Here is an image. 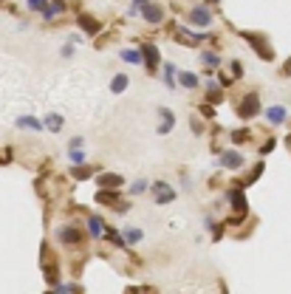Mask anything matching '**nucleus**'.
Wrapping results in <instances>:
<instances>
[{
  "instance_id": "nucleus-9",
  "label": "nucleus",
  "mask_w": 291,
  "mask_h": 294,
  "mask_svg": "<svg viewBox=\"0 0 291 294\" xmlns=\"http://www.w3.org/2000/svg\"><path fill=\"white\" fill-rule=\"evenodd\" d=\"M263 116H266V122L272 125V128H280V125L288 122V110H285L283 105H269V108L263 110Z\"/></svg>"
},
{
  "instance_id": "nucleus-36",
  "label": "nucleus",
  "mask_w": 291,
  "mask_h": 294,
  "mask_svg": "<svg viewBox=\"0 0 291 294\" xmlns=\"http://www.w3.org/2000/svg\"><path fill=\"white\" fill-rule=\"evenodd\" d=\"M62 57H65V60H71V57H74V45H71V43H68L65 48H62Z\"/></svg>"
},
{
  "instance_id": "nucleus-31",
  "label": "nucleus",
  "mask_w": 291,
  "mask_h": 294,
  "mask_svg": "<svg viewBox=\"0 0 291 294\" xmlns=\"http://www.w3.org/2000/svg\"><path fill=\"white\" fill-rule=\"evenodd\" d=\"M260 173H263V164H255V167H252V173H249V176H246V184H252V181H255L257 176H260Z\"/></svg>"
},
{
  "instance_id": "nucleus-23",
  "label": "nucleus",
  "mask_w": 291,
  "mask_h": 294,
  "mask_svg": "<svg viewBox=\"0 0 291 294\" xmlns=\"http://www.w3.org/2000/svg\"><path fill=\"white\" fill-rule=\"evenodd\" d=\"M105 235H108V243H110V246H119V249H128V246H125V238H122V232H116V229L105 227L102 238H105Z\"/></svg>"
},
{
  "instance_id": "nucleus-38",
  "label": "nucleus",
  "mask_w": 291,
  "mask_h": 294,
  "mask_svg": "<svg viewBox=\"0 0 291 294\" xmlns=\"http://www.w3.org/2000/svg\"><path fill=\"white\" fill-rule=\"evenodd\" d=\"M272 147H274V139H269V141H266V144H263V147H260V153H269V150H272Z\"/></svg>"
},
{
  "instance_id": "nucleus-6",
  "label": "nucleus",
  "mask_w": 291,
  "mask_h": 294,
  "mask_svg": "<svg viewBox=\"0 0 291 294\" xmlns=\"http://www.w3.org/2000/svg\"><path fill=\"white\" fill-rule=\"evenodd\" d=\"M139 14L144 17V23H150V26H158V23H164V17H167V12H164L158 3H153V0H147L144 6H139Z\"/></svg>"
},
{
  "instance_id": "nucleus-1",
  "label": "nucleus",
  "mask_w": 291,
  "mask_h": 294,
  "mask_svg": "<svg viewBox=\"0 0 291 294\" xmlns=\"http://www.w3.org/2000/svg\"><path fill=\"white\" fill-rule=\"evenodd\" d=\"M57 240H60L62 246H79L85 240V232H82L77 224H62V227H57Z\"/></svg>"
},
{
  "instance_id": "nucleus-17",
  "label": "nucleus",
  "mask_w": 291,
  "mask_h": 294,
  "mask_svg": "<svg viewBox=\"0 0 291 294\" xmlns=\"http://www.w3.org/2000/svg\"><path fill=\"white\" fill-rule=\"evenodd\" d=\"M176 82H178V85H181V88H187V91H195V88H198V77H195V74L192 71H178V77H176Z\"/></svg>"
},
{
  "instance_id": "nucleus-30",
  "label": "nucleus",
  "mask_w": 291,
  "mask_h": 294,
  "mask_svg": "<svg viewBox=\"0 0 291 294\" xmlns=\"http://www.w3.org/2000/svg\"><path fill=\"white\" fill-rule=\"evenodd\" d=\"M246 139H249V130H232V141L235 144H243Z\"/></svg>"
},
{
  "instance_id": "nucleus-33",
  "label": "nucleus",
  "mask_w": 291,
  "mask_h": 294,
  "mask_svg": "<svg viewBox=\"0 0 291 294\" xmlns=\"http://www.w3.org/2000/svg\"><path fill=\"white\" fill-rule=\"evenodd\" d=\"M189 128H192V133H198V136L204 133V125H201V122H198V119H195V116L189 119Z\"/></svg>"
},
{
  "instance_id": "nucleus-35",
  "label": "nucleus",
  "mask_w": 291,
  "mask_h": 294,
  "mask_svg": "<svg viewBox=\"0 0 291 294\" xmlns=\"http://www.w3.org/2000/svg\"><path fill=\"white\" fill-rule=\"evenodd\" d=\"M201 113H204V116H212L215 108H212V105H201Z\"/></svg>"
},
{
  "instance_id": "nucleus-14",
  "label": "nucleus",
  "mask_w": 291,
  "mask_h": 294,
  "mask_svg": "<svg viewBox=\"0 0 291 294\" xmlns=\"http://www.w3.org/2000/svg\"><path fill=\"white\" fill-rule=\"evenodd\" d=\"M62 12H65V3H62V0H51V3H45V9L40 12V17H43L45 23H51V20H54L57 14H62Z\"/></svg>"
},
{
  "instance_id": "nucleus-11",
  "label": "nucleus",
  "mask_w": 291,
  "mask_h": 294,
  "mask_svg": "<svg viewBox=\"0 0 291 294\" xmlns=\"http://www.w3.org/2000/svg\"><path fill=\"white\" fill-rule=\"evenodd\" d=\"M85 224H88V238H93V240H99L102 238V232H105V220H102V215H88L85 218Z\"/></svg>"
},
{
  "instance_id": "nucleus-16",
  "label": "nucleus",
  "mask_w": 291,
  "mask_h": 294,
  "mask_svg": "<svg viewBox=\"0 0 291 294\" xmlns=\"http://www.w3.org/2000/svg\"><path fill=\"white\" fill-rule=\"evenodd\" d=\"M14 125H17L20 130H43V119H37V116H17L14 119Z\"/></svg>"
},
{
  "instance_id": "nucleus-22",
  "label": "nucleus",
  "mask_w": 291,
  "mask_h": 294,
  "mask_svg": "<svg viewBox=\"0 0 291 294\" xmlns=\"http://www.w3.org/2000/svg\"><path fill=\"white\" fill-rule=\"evenodd\" d=\"M206 93H209L206 102H212V105H218L221 99H224V91L218 88V80H206Z\"/></svg>"
},
{
  "instance_id": "nucleus-20",
  "label": "nucleus",
  "mask_w": 291,
  "mask_h": 294,
  "mask_svg": "<svg viewBox=\"0 0 291 294\" xmlns=\"http://www.w3.org/2000/svg\"><path fill=\"white\" fill-rule=\"evenodd\" d=\"M161 74H164V85H167V88H176V85H178V82H176L178 68L173 65V62H164V65H161Z\"/></svg>"
},
{
  "instance_id": "nucleus-13",
  "label": "nucleus",
  "mask_w": 291,
  "mask_h": 294,
  "mask_svg": "<svg viewBox=\"0 0 291 294\" xmlns=\"http://www.w3.org/2000/svg\"><path fill=\"white\" fill-rule=\"evenodd\" d=\"M96 181H99V187H102V190H119L122 184H125V178L116 176V173H102Z\"/></svg>"
},
{
  "instance_id": "nucleus-21",
  "label": "nucleus",
  "mask_w": 291,
  "mask_h": 294,
  "mask_svg": "<svg viewBox=\"0 0 291 294\" xmlns=\"http://www.w3.org/2000/svg\"><path fill=\"white\" fill-rule=\"evenodd\" d=\"M128 88H130V77H128V74H116L113 82H110V91H113V93H125Z\"/></svg>"
},
{
  "instance_id": "nucleus-27",
  "label": "nucleus",
  "mask_w": 291,
  "mask_h": 294,
  "mask_svg": "<svg viewBox=\"0 0 291 294\" xmlns=\"http://www.w3.org/2000/svg\"><path fill=\"white\" fill-rule=\"evenodd\" d=\"M68 159H71V164H85V150L82 147H68Z\"/></svg>"
},
{
  "instance_id": "nucleus-32",
  "label": "nucleus",
  "mask_w": 291,
  "mask_h": 294,
  "mask_svg": "<svg viewBox=\"0 0 291 294\" xmlns=\"http://www.w3.org/2000/svg\"><path fill=\"white\" fill-rule=\"evenodd\" d=\"M232 74H235V80H240V77H243V65H240V60H232Z\"/></svg>"
},
{
  "instance_id": "nucleus-29",
  "label": "nucleus",
  "mask_w": 291,
  "mask_h": 294,
  "mask_svg": "<svg viewBox=\"0 0 291 294\" xmlns=\"http://www.w3.org/2000/svg\"><path fill=\"white\" fill-rule=\"evenodd\" d=\"M45 3H48V0H26V6H29L31 12H43Z\"/></svg>"
},
{
  "instance_id": "nucleus-4",
  "label": "nucleus",
  "mask_w": 291,
  "mask_h": 294,
  "mask_svg": "<svg viewBox=\"0 0 291 294\" xmlns=\"http://www.w3.org/2000/svg\"><path fill=\"white\" fill-rule=\"evenodd\" d=\"M147 190L153 192L156 204H173L176 201V190H173L167 181H153V184H147Z\"/></svg>"
},
{
  "instance_id": "nucleus-7",
  "label": "nucleus",
  "mask_w": 291,
  "mask_h": 294,
  "mask_svg": "<svg viewBox=\"0 0 291 294\" xmlns=\"http://www.w3.org/2000/svg\"><path fill=\"white\" fill-rule=\"evenodd\" d=\"M215 14L209 12V6H192L189 9V23L198 26V29H206V26H212Z\"/></svg>"
},
{
  "instance_id": "nucleus-24",
  "label": "nucleus",
  "mask_w": 291,
  "mask_h": 294,
  "mask_svg": "<svg viewBox=\"0 0 291 294\" xmlns=\"http://www.w3.org/2000/svg\"><path fill=\"white\" fill-rule=\"evenodd\" d=\"M122 60L130 62V65H141V51L139 48H122Z\"/></svg>"
},
{
  "instance_id": "nucleus-3",
  "label": "nucleus",
  "mask_w": 291,
  "mask_h": 294,
  "mask_svg": "<svg viewBox=\"0 0 291 294\" xmlns=\"http://www.w3.org/2000/svg\"><path fill=\"white\" fill-rule=\"evenodd\" d=\"M240 37H243V40H246V43L252 45V48H255L257 54H260L263 60H266V62H272V60H274V51H272V45H269L260 34H255V31H240Z\"/></svg>"
},
{
  "instance_id": "nucleus-26",
  "label": "nucleus",
  "mask_w": 291,
  "mask_h": 294,
  "mask_svg": "<svg viewBox=\"0 0 291 294\" xmlns=\"http://www.w3.org/2000/svg\"><path fill=\"white\" fill-rule=\"evenodd\" d=\"M201 62H204L206 68H221V57L215 54V51H204V54H201Z\"/></svg>"
},
{
  "instance_id": "nucleus-39",
  "label": "nucleus",
  "mask_w": 291,
  "mask_h": 294,
  "mask_svg": "<svg viewBox=\"0 0 291 294\" xmlns=\"http://www.w3.org/2000/svg\"><path fill=\"white\" fill-rule=\"evenodd\" d=\"M147 0H133V6H144Z\"/></svg>"
},
{
  "instance_id": "nucleus-5",
  "label": "nucleus",
  "mask_w": 291,
  "mask_h": 294,
  "mask_svg": "<svg viewBox=\"0 0 291 294\" xmlns=\"http://www.w3.org/2000/svg\"><path fill=\"white\" fill-rule=\"evenodd\" d=\"M141 65L147 68V71H158V65H161V54H158V45L156 43H144L141 45Z\"/></svg>"
},
{
  "instance_id": "nucleus-18",
  "label": "nucleus",
  "mask_w": 291,
  "mask_h": 294,
  "mask_svg": "<svg viewBox=\"0 0 291 294\" xmlns=\"http://www.w3.org/2000/svg\"><path fill=\"white\" fill-rule=\"evenodd\" d=\"M122 238H125V246H136V243H141V240H144V229L128 227L125 232H122Z\"/></svg>"
},
{
  "instance_id": "nucleus-37",
  "label": "nucleus",
  "mask_w": 291,
  "mask_h": 294,
  "mask_svg": "<svg viewBox=\"0 0 291 294\" xmlns=\"http://www.w3.org/2000/svg\"><path fill=\"white\" fill-rule=\"evenodd\" d=\"M68 43H71V45H79V43H82V37H79V34H71V37H68Z\"/></svg>"
},
{
  "instance_id": "nucleus-8",
  "label": "nucleus",
  "mask_w": 291,
  "mask_h": 294,
  "mask_svg": "<svg viewBox=\"0 0 291 294\" xmlns=\"http://www.w3.org/2000/svg\"><path fill=\"white\" fill-rule=\"evenodd\" d=\"M218 164L224 167V170H240L243 167V153L235 150V147H229V150H224V153L218 156Z\"/></svg>"
},
{
  "instance_id": "nucleus-12",
  "label": "nucleus",
  "mask_w": 291,
  "mask_h": 294,
  "mask_svg": "<svg viewBox=\"0 0 291 294\" xmlns=\"http://www.w3.org/2000/svg\"><path fill=\"white\" fill-rule=\"evenodd\" d=\"M158 116H161V125H158V136H167L173 128H176V113L170 108H158Z\"/></svg>"
},
{
  "instance_id": "nucleus-34",
  "label": "nucleus",
  "mask_w": 291,
  "mask_h": 294,
  "mask_svg": "<svg viewBox=\"0 0 291 294\" xmlns=\"http://www.w3.org/2000/svg\"><path fill=\"white\" fill-rule=\"evenodd\" d=\"M68 147H85V139H82V136H74V139L68 141Z\"/></svg>"
},
{
  "instance_id": "nucleus-28",
  "label": "nucleus",
  "mask_w": 291,
  "mask_h": 294,
  "mask_svg": "<svg viewBox=\"0 0 291 294\" xmlns=\"http://www.w3.org/2000/svg\"><path fill=\"white\" fill-rule=\"evenodd\" d=\"M147 184H150V181H147V178H136V181L133 184H130V195H141V192H144L147 190Z\"/></svg>"
},
{
  "instance_id": "nucleus-19",
  "label": "nucleus",
  "mask_w": 291,
  "mask_h": 294,
  "mask_svg": "<svg viewBox=\"0 0 291 294\" xmlns=\"http://www.w3.org/2000/svg\"><path fill=\"white\" fill-rule=\"evenodd\" d=\"M62 128H65V119H62L60 113H48V116L43 119V130H51V133H60Z\"/></svg>"
},
{
  "instance_id": "nucleus-15",
  "label": "nucleus",
  "mask_w": 291,
  "mask_h": 294,
  "mask_svg": "<svg viewBox=\"0 0 291 294\" xmlns=\"http://www.w3.org/2000/svg\"><path fill=\"white\" fill-rule=\"evenodd\" d=\"M77 23L82 26V31H85V34H99V29H102V26H99V20L91 17V14H85V12L77 17Z\"/></svg>"
},
{
  "instance_id": "nucleus-2",
  "label": "nucleus",
  "mask_w": 291,
  "mask_h": 294,
  "mask_svg": "<svg viewBox=\"0 0 291 294\" xmlns=\"http://www.w3.org/2000/svg\"><path fill=\"white\" fill-rule=\"evenodd\" d=\"M260 110H263V108H260V96L252 91V93H246V96L240 99V105H237V116L249 122V119H255Z\"/></svg>"
},
{
  "instance_id": "nucleus-40",
  "label": "nucleus",
  "mask_w": 291,
  "mask_h": 294,
  "mask_svg": "<svg viewBox=\"0 0 291 294\" xmlns=\"http://www.w3.org/2000/svg\"><path fill=\"white\" fill-rule=\"evenodd\" d=\"M206 3H221V0H206Z\"/></svg>"
},
{
  "instance_id": "nucleus-10",
  "label": "nucleus",
  "mask_w": 291,
  "mask_h": 294,
  "mask_svg": "<svg viewBox=\"0 0 291 294\" xmlns=\"http://www.w3.org/2000/svg\"><path fill=\"white\" fill-rule=\"evenodd\" d=\"M226 201L232 204V209H235V215H240V218H246V215H249V204H246V195H243L240 190H229V192H226Z\"/></svg>"
},
{
  "instance_id": "nucleus-25",
  "label": "nucleus",
  "mask_w": 291,
  "mask_h": 294,
  "mask_svg": "<svg viewBox=\"0 0 291 294\" xmlns=\"http://www.w3.org/2000/svg\"><path fill=\"white\" fill-rule=\"evenodd\" d=\"M71 176L77 178V181H88V178H93V173H91V167H88V164H74Z\"/></svg>"
}]
</instances>
